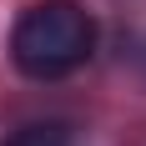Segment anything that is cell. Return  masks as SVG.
Instances as JSON below:
<instances>
[{
	"instance_id": "obj_2",
	"label": "cell",
	"mask_w": 146,
	"mask_h": 146,
	"mask_svg": "<svg viewBox=\"0 0 146 146\" xmlns=\"http://www.w3.org/2000/svg\"><path fill=\"white\" fill-rule=\"evenodd\" d=\"M5 146H76V136L66 121H30V126L5 136Z\"/></svg>"
},
{
	"instance_id": "obj_1",
	"label": "cell",
	"mask_w": 146,
	"mask_h": 146,
	"mask_svg": "<svg viewBox=\"0 0 146 146\" xmlns=\"http://www.w3.org/2000/svg\"><path fill=\"white\" fill-rule=\"evenodd\" d=\"M96 15L81 0H35L10 30V60L30 81H66L96 56Z\"/></svg>"
}]
</instances>
